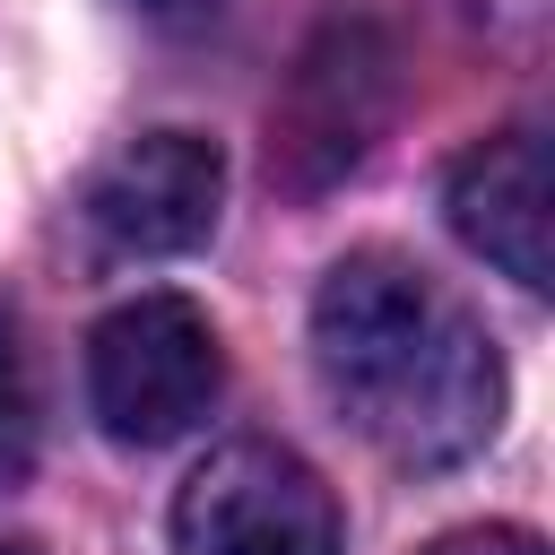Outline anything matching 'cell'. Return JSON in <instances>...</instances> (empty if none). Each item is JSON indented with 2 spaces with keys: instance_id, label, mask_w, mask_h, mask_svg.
<instances>
[{
  "instance_id": "277c9868",
  "label": "cell",
  "mask_w": 555,
  "mask_h": 555,
  "mask_svg": "<svg viewBox=\"0 0 555 555\" xmlns=\"http://www.w3.org/2000/svg\"><path fill=\"white\" fill-rule=\"evenodd\" d=\"M225 208V156L199 130H139L104 173L87 182V225L121 260H182L217 234Z\"/></svg>"
},
{
  "instance_id": "6da1fadb",
  "label": "cell",
  "mask_w": 555,
  "mask_h": 555,
  "mask_svg": "<svg viewBox=\"0 0 555 555\" xmlns=\"http://www.w3.org/2000/svg\"><path fill=\"white\" fill-rule=\"evenodd\" d=\"M312 373L390 468H460L503 425L486 321L399 251H347L312 295Z\"/></svg>"
},
{
  "instance_id": "30bf717a",
  "label": "cell",
  "mask_w": 555,
  "mask_h": 555,
  "mask_svg": "<svg viewBox=\"0 0 555 555\" xmlns=\"http://www.w3.org/2000/svg\"><path fill=\"white\" fill-rule=\"evenodd\" d=\"M0 555H35V546H0Z\"/></svg>"
},
{
  "instance_id": "7a4b0ae2",
  "label": "cell",
  "mask_w": 555,
  "mask_h": 555,
  "mask_svg": "<svg viewBox=\"0 0 555 555\" xmlns=\"http://www.w3.org/2000/svg\"><path fill=\"white\" fill-rule=\"evenodd\" d=\"M225 390V347L191 295H130L87 330V408L113 442H182Z\"/></svg>"
},
{
  "instance_id": "52a82bcc",
  "label": "cell",
  "mask_w": 555,
  "mask_h": 555,
  "mask_svg": "<svg viewBox=\"0 0 555 555\" xmlns=\"http://www.w3.org/2000/svg\"><path fill=\"white\" fill-rule=\"evenodd\" d=\"M35 468V364H26V330L17 304L0 295V494Z\"/></svg>"
},
{
  "instance_id": "9c48e42d",
  "label": "cell",
  "mask_w": 555,
  "mask_h": 555,
  "mask_svg": "<svg viewBox=\"0 0 555 555\" xmlns=\"http://www.w3.org/2000/svg\"><path fill=\"white\" fill-rule=\"evenodd\" d=\"M130 9H147V17H199V9H217V0H130Z\"/></svg>"
},
{
  "instance_id": "8992f818",
  "label": "cell",
  "mask_w": 555,
  "mask_h": 555,
  "mask_svg": "<svg viewBox=\"0 0 555 555\" xmlns=\"http://www.w3.org/2000/svg\"><path fill=\"white\" fill-rule=\"evenodd\" d=\"M382 43L373 35H330L312 61H304V78H295V104H286V121H278V156H312L304 165V182H321V173H347L364 147H373V121H382Z\"/></svg>"
},
{
  "instance_id": "5b68a950",
  "label": "cell",
  "mask_w": 555,
  "mask_h": 555,
  "mask_svg": "<svg viewBox=\"0 0 555 555\" xmlns=\"http://www.w3.org/2000/svg\"><path fill=\"white\" fill-rule=\"evenodd\" d=\"M442 217H451V234L477 260H494L512 286L546 295L555 286V251H546V225H555V208H546V130L512 121V130L477 139L451 165V182H442Z\"/></svg>"
},
{
  "instance_id": "ba28073f",
  "label": "cell",
  "mask_w": 555,
  "mask_h": 555,
  "mask_svg": "<svg viewBox=\"0 0 555 555\" xmlns=\"http://www.w3.org/2000/svg\"><path fill=\"white\" fill-rule=\"evenodd\" d=\"M425 555H546V546H538V529L486 520V529H451V538H434Z\"/></svg>"
},
{
  "instance_id": "3957f363",
  "label": "cell",
  "mask_w": 555,
  "mask_h": 555,
  "mask_svg": "<svg viewBox=\"0 0 555 555\" xmlns=\"http://www.w3.org/2000/svg\"><path fill=\"white\" fill-rule=\"evenodd\" d=\"M173 555H338V494L286 442H217L173 494Z\"/></svg>"
}]
</instances>
